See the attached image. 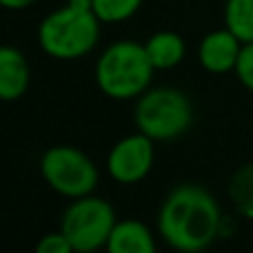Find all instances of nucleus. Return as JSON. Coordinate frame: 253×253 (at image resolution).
<instances>
[{
	"label": "nucleus",
	"instance_id": "nucleus-12",
	"mask_svg": "<svg viewBox=\"0 0 253 253\" xmlns=\"http://www.w3.org/2000/svg\"><path fill=\"white\" fill-rule=\"evenodd\" d=\"M227 196L240 218L253 220V162H247L233 171L229 178Z\"/></svg>",
	"mask_w": 253,
	"mask_h": 253
},
{
	"label": "nucleus",
	"instance_id": "nucleus-8",
	"mask_svg": "<svg viewBox=\"0 0 253 253\" xmlns=\"http://www.w3.org/2000/svg\"><path fill=\"white\" fill-rule=\"evenodd\" d=\"M240 49H242V42L227 27L213 29L198 44V62H200L202 69L213 76L231 74L236 69Z\"/></svg>",
	"mask_w": 253,
	"mask_h": 253
},
{
	"label": "nucleus",
	"instance_id": "nucleus-13",
	"mask_svg": "<svg viewBox=\"0 0 253 253\" xmlns=\"http://www.w3.org/2000/svg\"><path fill=\"white\" fill-rule=\"evenodd\" d=\"M224 27L233 36H238L242 44L253 42V0H227Z\"/></svg>",
	"mask_w": 253,
	"mask_h": 253
},
{
	"label": "nucleus",
	"instance_id": "nucleus-5",
	"mask_svg": "<svg viewBox=\"0 0 253 253\" xmlns=\"http://www.w3.org/2000/svg\"><path fill=\"white\" fill-rule=\"evenodd\" d=\"M38 169L44 184L67 200L91 196L100 182V169L91 156L71 144H53L42 151Z\"/></svg>",
	"mask_w": 253,
	"mask_h": 253
},
{
	"label": "nucleus",
	"instance_id": "nucleus-16",
	"mask_svg": "<svg viewBox=\"0 0 253 253\" xmlns=\"http://www.w3.org/2000/svg\"><path fill=\"white\" fill-rule=\"evenodd\" d=\"M34 253H76V249L69 242V238L58 229V231L44 233L38 240V245H36Z\"/></svg>",
	"mask_w": 253,
	"mask_h": 253
},
{
	"label": "nucleus",
	"instance_id": "nucleus-10",
	"mask_svg": "<svg viewBox=\"0 0 253 253\" xmlns=\"http://www.w3.org/2000/svg\"><path fill=\"white\" fill-rule=\"evenodd\" d=\"M105 253H158L156 233L142 220H118L105 245Z\"/></svg>",
	"mask_w": 253,
	"mask_h": 253
},
{
	"label": "nucleus",
	"instance_id": "nucleus-6",
	"mask_svg": "<svg viewBox=\"0 0 253 253\" xmlns=\"http://www.w3.org/2000/svg\"><path fill=\"white\" fill-rule=\"evenodd\" d=\"M116 222L118 215L111 202L91 193L69 200L67 209L62 211L60 231L69 238L76 251H105Z\"/></svg>",
	"mask_w": 253,
	"mask_h": 253
},
{
	"label": "nucleus",
	"instance_id": "nucleus-3",
	"mask_svg": "<svg viewBox=\"0 0 253 253\" xmlns=\"http://www.w3.org/2000/svg\"><path fill=\"white\" fill-rule=\"evenodd\" d=\"M102 22L93 9H78L65 2L53 9L38 25V47L53 60L71 62L89 56L100 42Z\"/></svg>",
	"mask_w": 253,
	"mask_h": 253
},
{
	"label": "nucleus",
	"instance_id": "nucleus-7",
	"mask_svg": "<svg viewBox=\"0 0 253 253\" xmlns=\"http://www.w3.org/2000/svg\"><path fill=\"white\" fill-rule=\"evenodd\" d=\"M153 165H156V142L140 131L120 138L109 149L105 160L109 178L125 187L140 184L151 173Z\"/></svg>",
	"mask_w": 253,
	"mask_h": 253
},
{
	"label": "nucleus",
	"instance_id": "nucleus-4",
	"mask_svg": "<svg viewBox=\"0 0 253 253\" xmlns=\"http://www.w3.org/2000/svg\"><path fill=\"white\" fill-rule=\"evenodd\" d=\"M193 102L178 87H149L135 100L133 123L153 142L178 140L193 125Z\"/></svg>",
	"mask_w": 253,
	"mask_h": 253
},
{
	"label": "nucleus",
	"instance_id": "nucleus-11",
	"mask_svg": "<svg viewBox=\"0 0 253 253\" xmlns=\"http://www.w3.org/2000/svg\"><path fill=\"white\" fill-rule=\"evenodd\" d=\"M147 56L151 60L156 71H171L175 67H180V62L187 56V42L180 34L175 31H156L147 38L144 42Z\"/></svg>",
	"mask_w": 253,
	"mask_h": 253
},
{
	"label": "nucleus",
	"instance_id": "nucleus-9",
	"mask_svg": "<svg viewBox=\"0 0 253 253\" xmlns=\"http://www.w3.org/2000/svg\"><path fill=\"white\" fill-rule=\"evenodd\" d=\"M31 67L13 44H0V102H16L29 91Z\"/></svg>",
	"mask_w": 253,
	"mask_h": 253
},
{
	"label": "nucleus",
	"instance_id": "nucleus-18",
	"mask_svg": "<svg viewBox=\"0 0 253 253\" xmlns=\"http://www.w3.org/2000/svg\"><path fill=\"white\" fill-rule=\"evenodd\" d=\"M236 229H238L236 218H231V215H224L222 224H220V238H231L233 233H236Z\"/></svg>",
	"mask_w": 253,
	"mask_h": 253
},
{
	"label": "nucleus",
	"instance_id": "nucleus-14",
	"mask_svg": "<svg viewBox=\"0 0 253 253\" xmlns=\"http://www.w3.org/2000/svg\"><path fill=\"white\" fill-rule=\"evenodd\" d=\"M142 7V0H93V13L102 25H120L133 18Z\"/></svg>",
	"mask_w": 253,
	"mask_h": 253
},
{
	"label": "nucleus",
	"instance_id": "nucleus-17",
	"mask_svg": "<svg viewBox=\"0 0 253 253\" xmlns=\"http://www.w3.org/2000/svg\"><path fill=\"white\" fill-rule=\"evenodd\" d=\"M34 2H38V0H0V7L9 9V11H22V9L31 7Z\"/></svg>",
	"mask_w": 253,
	"mask_h": 253
},
{
	"label": "nucleus",
	"instance_id": "nucleus-19",
	"mask_svg": "<svg viewBox=\"0 0 253 253\" xmlns=\"http://www.w3.org/2000/svg\"><path fill=\"white\" fill-rule=\"evenodd\" d=\"M76 253H102V251H76Z\"/></svg>",
	"mask_w": 253,
	"mask_h": 253
},
{
	"label": "nucleus",
	"instance_id": "nucleus-15",
	"mask_svg": "<svg viewBox=\"0 0 253 253\" xmlns=\"http://www.w3.org/2000/svg\"><path fill=\"white\" fill-rule=\"evenodd\" d=\"M233 74H236L238 83H240L247 91L253 93V42H245V44H242Z\"/></svg>",
	"mask_w": 253,
	"mask_h": 253
},
{
	"label": "nucleus",
	"instance_id": "nucleus-1",
	"mask_svg": "<svg viewBox=\"0 0 253 253\" xmlns=\"http://www.w3.org/2000/svg\"><path fill=\"white\" fill-rule=\"evenodd\" d=\"M222 218L220 202L209 189L184 182L171 189L160 202L156 231L175 253H202L220 240Z\"/></svg>",
	"mask_w": 253,
	"mask_h": 253
},
{
	"label": "nucleus",
	"instance_id": "nucleus-20",
	"mask_svg": "<svg viewBox=\"0 0 253 253\" xmlns=\"http://www.w3.org/2000/svg\"><path fill=\"white\" fill-rule=\"evenodd\" d=\"M184 253H187V251H184Z\"/></svg>",
	"mask_w": 253,
	"mask_h": 253
},
{
	"label": "nucleus",
	"instance_id": "nucleus-2",
	"mask_svg": "<svg viewBox=\"0 0 253 253\" xmlns=\"http://www.w3.org/2000/svg\"><path fill=\"white\" fill-rule=\"evenodd\" d=\"M151 60L144 42L116 40L107 44L93 65V80L102 96L111 100H138L153 80Z\"/></svg>",
	"mask_w": 253,
	"mask_h": 253
}]
</instances>
